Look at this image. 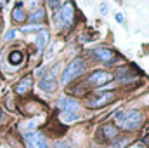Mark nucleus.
<instances>
[{
  "label": "nucleus",
  "mask_w": 149,
  "mask_h": 148,
  "mask_svg": "<svg viewBox=\"0 0 149 148\" xmlns=\"http://www.w3.org/2000/svg\"><path fill=\"white\" fill-rule=\"evenodd\" d=\"M38 30L42 32V28H40V26H35V25H33V26H24V28H23V32H38Z\"/></svg>",
  "instance_id": "nucleus-20"
},
{
  "label": "nucleus",
  "mask_w": 149,
  "mask_h": 148,
  "mask_svg": "<svg viewBox=\"0 0 149 148\" xmlns=\"http://www.w3.org/2000/svg\"><path fill=\"white\" fill-rule=\"evenodd\" d=\"M35 125H37V122L33 120V122H30V124H28V129H31V127H35Z\"/></svg>",
  "instance_id": "nucleus-25"
},
{
  "label": "nucleus",
  "mask_w": 149,
  "mask_h": 148,
  "mask_svg": "<svg viewBox=\"0 0 149 148\" xmlns=\"http://www.w3.org/2000/svg\"><path fill=\"white\" fill-rule=\"evenodd\" d=\"M57 106L64 113H76V110H78V103L71 98H61L57 101Z\"/></svg>",
  "instance_id": "nucleus-9"
},
{
  "label": "nucleus",
  "mask_w": 149,
  "mask_h": 148,
  "mask_svg": "<svg viewBox=\"0 0 149 148\" xmlns=\"http://www.w3.org/2000/svg\"><path fill=\"white\" fill-rule=\"evenodd\" d=\"M114 19H116L118 23H123V14H120V12H118V14H114Z\"/></svg>",
  "instance_id": "nucleus-23"
},
{
  "label": "nucleus",
  "mask_w": 149,
  "mask_h": 148,
  "mask_svg": "<svg viewBox=\"0 0 149 148\" xmlns=\"http://www.w3.org/2000/svg\"><path fill=\"white\" fill-rule=\"evenodd\" d=\"M2 120H3V113H2V110H0V124H2Z\"/></svg>",
  "instance_id": "nucleus-26"
},
{
  "label": "nucleus",
  "mask_w": 149,
  "mask_h": 148,
  "mask_svg": "<svg viewBox=\"0 0 149 148\" xmlns=\"http://www.w3.org/2000/svg\"><path fill=\"white\" fill-rule=\"evenodd\" d=\"M78 118H80L78 113H64V115H63V120L68 122V124H70V122H74V120H78Z\"/></svg>",
  "instance_id": "nucleus-16"
},
{
  "label": "nucleus",
  "mask_w": 149,
  "mask_h": 148,
  "mask_svg": "<svg viewBox=\"0 0 149 148\" xmlns=\"http://www.w3.org/2000/svg\"><path fill=\"white\" fill-rule=\"evenodd\" d=\"M30 19H31V23H42V21L45 19V11H43V9H37V11L30 16Z\"/></svg>",
  "instance_id": "nucleus-15"
},
{
  "label": "nucleus",
  "mask_w": 149,
  "mask_h": 148,
  "mask_svg": "<svg viewBox=\"0 0 149 148\" xmlns=\"http://www.w3.org/2000/svg\"><path fill=\"white\" fill-rule=\"evenodd\" d=\"M59 12H61V18H63L64 26L73 25V5L71 4H63V9Z\"/></svg>",
  "instance_id": "nucleus-10"
},
{
  "label": "nucleus",
  "mask_w": 149,
  "mask_h": 148,
  "mask_svg": "<svg viewBox=\"0 0 149 148\" xmlns=\"http://www.w3.org/2000/svg\"><path fill=\"white\" fill-rule=\"evenodd\" d=\"M94 56H95L99 61H104L108 66H111L113 63L116 61L114 52H113L111 49H108V47H97V49L94 51Z\"/></svg>",
  "instance_id": "nucleus-5"
},
{
  "label": "nucleus",
  "mask_w": 149,
  "mask_h": 148,
  "mask_svg": "<svg viewBox=\"0 0 149 148\" xmlns=\"http://www.w3.org/2000/svg\"><path fill=\"white\" fill-rule=\"evenodd\" d=\"M54 148H66V145H64V143H59V141H57V143H56V147Z\"/></svg>",
  "instance_id": "nucleus-24"
},
{
  "label": "nucleus",
  "mask_w": 149,
  "mask_h": 148,
  "mask_svg": "<svg viewBox=\"0 0 149 148\" xmlns=\"http://www.w3.org/2000/svg\"><path fill=\"white\" fill-rule=\"evenodd\" d=\"M116 124L123 127L125 131H134L142 124V113L139 110H128V111H118L116 113Z\"/></svg>",
  "instance_id": "nucleus-1"
},
{
  "label": "nucleus",
  "mask_w": 149,
  "mask_h": 148,
  "mask_svg": "<svg viewBox=\"0 0 149 148\" xmlns=\"http://www.w3.org/2000/svg\"><path fill=\"white\" fill-rule=\"evenodd\" d=\"M113 77L109 72H102V70H95L94 73L88 75V78H87V85H90V87H101V85H104V84H108L109 80H111Z\"/></svg>",
  "instance_id": "nucleus-3"
},
{
  "label": "nucleus",
  "mask_w": 149,
  "mask_h": 148,
  "mask_svg": "<svg viewBox=\"0 0 149 148\" xmlns=\"http://www.w3.org/2000/svg\"><path fill=\"white\" fill-rule=\"evenodd\" d=\"M118 136V129L113 125V124H106L99 129V138L102 141H109V140H114Z\"/></svg>",
  "instance_id": "nucleus-8"
},
{
  "label": "nucleus",
  "mask_w": 149,
  "mask_h": 148,
  "mask_svg": "<svg viewBox=\"0 0 149 148\" xmlns=\"http://www.w3.org/2000/svg\"><path fill=\"white\" fill-rule=\"evenodd\" d=\"M40 87H42L43 91H47V92H54V91H56V87H57V82H56L52 77H49V78L45 77V78L40 82Z\"/></svg>",
  "instance_id": "nucleus-11"
},
{
  "label": "nucleus",
  "mask_w": 149,
  "mask_h": 148,
  "mask_svg": "<svg viewBox=\"0 0 149 148\" xmlns=\"http://www.w3.org/2000/svg\"><path fill=\"white\" fill-rule=\"evenodd\" d=\"M47 42H49V33H47V30H42V32L37 35V38H35V44H37L38 51H42V49L45 47Z\"/></svg>",
  "instance_id": "nucleus-13"
},
{
  "label": "nucleus",
  "mask_w": 149,
  "mask_h": 148,
  "mask_svg": "<svg viewBox=\"0 0 149 148\" xmlns=\"http://www.w3.org/2000/svg\"><path fill=\"white\" fill-rule=\"evenodd\" d=\"M101 12H102L104 16L108 14V5H106V4H101Z\"/></svg>",
  "instance_id": "nucleus-22"
},
{
  "label": "nucleus",
  "mask_w": 149,
  "mask_h": 148,
  "mask_svg": "<svg viewBox=\"0 0 149 148\" xmlns=\"http://www.w3.org/2000/svg\"><path fill=\"white\" fill-rule=\"evenodd\" d=\"M21 5H23V4L19 2V4L16 5V9L12 11V19H14L16 23H24V21H26V14L23 12V9H21Z\"/></svg>",
  "instance_id": "nucleus-12"
},
{
  "label": "nucleus",
  "mask_w": 149,
  "mask_h": 148,
  "mask_svg": "<svg viewBox=\"0 0 149 148\" xmlns=\"http://www.w3.org/2000/svg\"><path fill=\"white\" fill-rule=\"evenodd\" d=\"M128 143H130V140H128V138H123V140H118L116 143H113L111 148H125Z\"/></svg>",
  "instance_id": "nucleus-17"
},
{
  "label": "nucleus",
  "mask_w": 149,
  "mask_h": 148,
  "mask_svg": "<svg viewBox=\"0 0 149 148\" xmlns=\"http://www.w3.org/2000/svg\"><path fill=\"white\" fill-rule=\"evenodd\" d=\"M54 21H56V28H64V23H63V18H61V12H59V11L56 12Z\"/></svg>",
  "instance_id": "nucleus-18"
},
{
  "label": "nucleus",
  "mask_w": 149,
  "mask_h": 148,
  "mask_svg": "<svg viewBox=\"0 0 149 148\" xmlns=\"http://www.w3.org/2000/svg\"><path fill=\"white\" fill-rule=\"evenodd\" d=\"M49 7H54L56 9V7H63V4L61 2H49Z\"/></svg>",
  "instance_id": "nucleus-21"
},
{
  "label": "nucleus",
  "mask_w": 149,
  "mask_h": 148,
  "mask_svg": "<svg viewBox=\"0 0 149 148\" xmlns=\"http://www.w3.org/2000/svg\"><path fill=\"white\" fill-rule=\"evenodd\" d=\"M113 99H114V94H113V92H106V94H102V96H97V98H90V99H87V106H90V108L106 106L108 103H111Z\"/></svg>",
  "instance_id": "nucleus-6"
},
{
  "label": "nucleus",
  "mask_w": 149,
  "mask_h": 148,
  "mask_svg": "<svg viewBox=\"0 0 149 148\" xmlns=\"http://www.w3.org/2000/svg\"><path fill=\"white\" fill-rule=\"evenodd\" d=\"M31 87H33V77L31 75H28V77H24L17 85H16V94L17 96H24V94H28L30 91H31Z\"/></svg>",
  "instance_id": "nucleus-7"
},
{
  "label": "nucleus",
  "mask_w": 149,
  "mask_h": 148,
  "mask_svg": "<svg viewBox=\"0 0 149 148\" xmlns=\"http://www.w3.org/2000/svg\"><path fill=\"white\" fill-rule=\"evenodd\" d=\"M14 35H16V32H14V30H9V32L5 33L3 40H5V42H9V40H12V38H14Z\"/></svg>",
  "instance_id": "nucleus-19"
},
{
  "label": "nucleus",
  "mask_w": 149,
  "mask_h": 148,
  "mask_svg": "<svg viewBox=\"0 0 149 148\" xmlns=\"http://www.w3.org/2000/svg\"><path fill=\"white\" fill-rule=\"evenodd\" d=\"M24 143L28 148H49L47 147V140L42 132H24Z\"/></svg>",
  "instance_id": "nucleus-4"
},
{
  "label": "nucleus",
  "mask_w": 149,
  "mask_h": 148,
  "mask_svg": "<svg viewBox=\"0 0 149 148\" xmlns=\"http://www.w3.org/2000/svg\"><path fill=\"white\" fill-rule=\"evenodd\" d=\"M21 61H23V54H21V51L12 49V51H10V54H9V63L16 66V65H21Z\"/></svg>",
  "instance_id": "nucleus-14"
},
{
  "label": "nucleus",
  "mask_w": 149,
  "mask_h": 148,
  "mask_svg": "<svg viewBox=\"0 0 149 148\" xmlns=\"http://www.w3.org/2000/svg\"><path fill=\"white\" fill-rule=\"evenodd\" d=\"M85 59L83 58H76L73 59L70 65H68V68H66V72L63 73V78H61V84L64 85V84H68V82H71L73 78H78L80 75L85 72Z\"/></svg>",
  "instance_id": "nucleus-2"
}]
</instances>
